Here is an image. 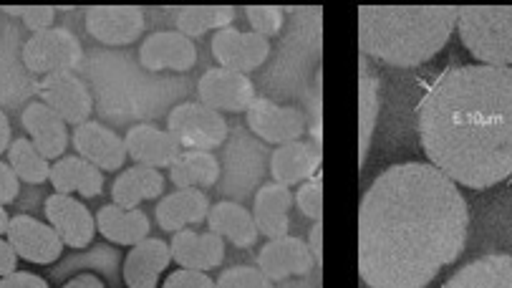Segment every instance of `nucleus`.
I'll list each match as a JSON object with an SVG mask.
<instances>
[{
    "mask_svg": "<svg viewBox=\"0 0 512 288\" xmlns=\"http://www.w3.org/2000/svg\"><path fill=\"white\" fill-rule=\"evenodd\" d=\"M470 210L437 167L381 172L359 208V273L369 288H424L465 251Z\"/></svg>",
    "mask_w": 512,
    "mask_h": 288,
    "instance_id": "obj_1",
    "label": "nucleus"
},
{
    "mask_svg": "<svg viewBox=\"0 0 512 288\" xmlns=\"http://www.w3.org/2000/svg\"><path fill=\"white\" fill-rule=\"evenodd\" d=\"M429 165L487 190L512 177V66L465 64L434 79L417 107Z\"/></svg>",
    "mask_w": 512,
    "mask_h": 288,
    "instance_id": "obj_2",
    "label": "nucleus"
},
{
    "mask_svg": "<svg viewBox=\"0 0 512 288\" xmlns=\"http://www.w3.org/2000/svg\"><path fill=\"white\" fill-rule=\"evenodd\" d=\"M460 8H359L361 56L414 69L447 46Z\"/></svg>",
    "mask_w": 512,
    "mask_h": 288,
    "instance_id": "obj_3",
    "label": "nucleus"
},
{
    "mask_svg": "<svg viewBox=\"0 0 512 288\" xmlns=\"http://www.w3.org/2000/svg\"><path fill=\"white\" fill-rule=\"evenodd\" d=\"M457 31L480 64L512 66V8H460Z\"/></svg>",
    "mask_w": 512,
    "mask_h": 288,
    "instance_id": "obj_4",
    "label": "nucleus"
},
{
    "mask_svg": "<svg viewBox=\"0 0 512 288\" xmlns=\"http://www.w3.org/2000/svg\"><path fill=\"white\" fill-rule=\"evenodd\" d=\"M21 59L31 74H71V69H76L84 59V48L79 38L66 28H48V31L33 33L23 43Z\"/></svg>",
    "mask_w": 512,
    "mask_h": 288,
    "instance_id": "obj_5",
    "label": "nucleus"
},
{
    "mask_svg": "<svg viewBox=\"0 0 512 288\" xmlns=\"http://www.w3.org/2000/svg\"><path fill=\"white\" fill-rule=\"evenodd\" d=\"M167 132L185 150L210 152L225 142L227 124L215 109H207L200 102H185L169 112Z\"/></svg>",
    "mask_w": 512,
    "mask_h": 288,
    "instance_id": "obj_6",
    "label": "nucleus"
},
{
    "mask_svg": "<svg viewBox=\"0 0 512 288\" xmlns=\"http://www.w3.org/2000/svg\"><path fill=\"white\" fill-rule=\"evenodd\" d=\"M6 240L16 251L18 258L28 263H38V266H48L56 263L64 253V240L51 225L41 223V220L31 218V215H16L8 223Z\"/></svg>",
    "mask_w": 512,
    "mask_h": 288,
    "instance_id": "obj_7",
    "label": "nucleus"
},
{
    "mask_svg": "<svg viewBox=\"0 0 512 288\" xmlns=\"http://www.w3.org/2000/svg\"><path fill=\"white\" fill-rule=\"evenodd\" d=\"M200 104L215 112H248L255 102V86L245 74L230 69H210L202 74L200 84Z\"/></svg>",
    "mask_w": 512,
    "mask_h": 288,
    "instance_id": "obj_8",
    "label": "nucleus"
},
{
    "mask_svg": "<svg viewBox=\"0 0 512 288\" xmlns=\"http://www.w3.org/2000/svg\"><path fill=\"white\" fill-rule=\"evenodd\" d=\"M270 54L268 38L258 33L238 31V28H222L212 38V56L222 64V69L238 71L248 76V71L265 64Z\"/></svg>",
    "mask_w": 512,
    "mask_h": 288,
    "instance_id": "obj_9",
    "label": "nucleus"
},
{
    "mask_svg": "<svg viewBox=\"0 0 512 288\" xmlns=\"http://www.w3.org/2000/svg\"><path fill=\"white\" fill-rule=\"evenodd\" d=\"M41 91V102L48 109L59 114L66 124H84L89 122V114L94 109L91 102L89 89L84 86V81L74 74H53L43 76V81L38 84Z\"/></svg>",
    "mask_w": 512,
    "mask_h": 288,
    "instance_id": "obj_10",
    "label": "nucleus"
},
{
    "mask_svg": "<svg viewBox=\"0 0 512 288\" xmlns=\"http://www.w3.org/2000/svg\"><path fill=\"white\" fill-rule=\"evenodd\" d=\"M43 208H46L48 225L59 233V238L64 240V246H91V240H94L96 235V220L84 203H79V200L71 198V195L53 192Z\"/></svg>",
    "mask_w": 512,
    "mask_h": 288,
    "instance_id": "obj_11",
    "label": "nucleus"
},
{
    "mask_svg": "<svg viewBox=\"0 0 512 288\" xmlns=\"http://www.w3.org/2000/svg\"><path fill=\"white\" fill-rule=\"evenodd\" d=\"M248 124L270 144L296 142L306 132V117L296 107H280L270 99H255L248 107Z\"/></svg>",
    "mask_w": 512,
    "mask_h": 288,
    "instance_id": "obj_12",
    "label": "nucleus"
},
{
    "mask_svg": "<svg viewBox=\"0 0 512 288\" xmlns=\"http://www.w3.org/2000/svg\"><path fill=\"white\" fill-rule=\"evenodd\" d=\"M86 31L106 46H129L144 31L142 8L101 6L86 11Z\"/></svg>",
    "mask_w": 512,
    "mask_h": 288,
    "instance_id": "obj_13",
    "label": "nucleus"
},
{
    "mask_svg": "<svg viewBox=\"0 0 512 288\" xmlns=\"http://www.w3.org/2000/svg\"><path fill=\"white\" fill-rule=\"evenodd\" d=\"M197 48L195 43L180 31L152 33L139 48V64L147 71H177L185 74L195 66Z\"/></svg>",
    "mask_w": 512,
    "mask_h": 288,
    "instance_id": "obj_14",
    "label": "nucleus"
},
{
    "mask_svg": "<svg viewBox=\"0 0 512 288\" xmlns=\"http://www.w3.org/2000/svg\"><path fill=\"white\" fill-rule=\"evenodd\" d=\"M74 147L79 150L81 160L94 165L96 170H122L127 162L124 139L99 122L79 124L74 129Z\"/></svg>",
    "mask_w": 512,
    "mask_h": 288,
    "instance_id": "obj_15",
    "label": "nucleus"
},
{
    "mask_svg": "<svg viewBox=\"0 0 512 288\" xmlns=\"http://www.w3.org/2000/svg\"><path fill=\"white\" fill-rule=\"evenodd\" d=\"M258 266L270 281H283L291 276H308L316 261L308 251V243H303L301 238L283 235V238L265 243L263 251L258 253Z\"/></svg>",
    "mask_w": 512,
    "mask_h": 288,
    "instance_id": "obj_16",
    "label": "nucleus"
},
{
    "mask_svg": "<svg viewBox=\"0 0 512 288\" xmlns=\"http://www.w3.org/2000/svg\"><path fill=\"white\" fill-rule=\"evenodd\" d=\"M124 147H127V157H132L137 165L154 167V170L172 167L182 155L177 139L167 129H157L152 124H137L129 129L124 137Z\"/></svg>",
    "mask_w": 512,
    "mask_h": 288,
    "instance_id": "obj_17",
    "label": "nucleus"
},
{
    "mask_svg": "<svg viewBox=\"0 0 512 288\" xmlns=\"http://www.w3.org/2000/svg\"><path fill=\"white\" fill-rule=\"evenodd\" d=\"M21 122L31 137L33 147L46 160H61L66 144H69V134H66V122L59 114L48 109L43 102H33L23 109Z\"/></svg>",
    "mask_w": 512,
    "mask_h": 288,
    "instance_id": "obj_18",
    "label": "nucleus"
},
{
    "mask_svg": "<svg viewBox=\"0 0 512 288\" xmlns=\"http://www.w3.org/2000/svg\"><path fill=\"white\" fill-rule=\"evenodd\" d=\"M172 261L180 263L187 271H212L225 258V243L215 233H195V230H180L169 243Z\"/></svg>",
    "mask_w": 512,
    "mask_h": 288,
    "instance_id": "obj_19",
    "label": "nucleus"
},
{
    "mask_svg": "<svg viewBox=\"0 0 512 288\" xmlns=\"http://www.w3.org/2000/svg\"><path fill=\"white\" fill-rule=\"evenodd\" d=\"M321 150H318L316 142H296L280 144L278 150L273 152V160H270V172H273L275 182L278 185H298V182H306L308 177L316 175V170L321 167Z\"/></svg>",
    "mask_w": 512,
    "mask_h": 288,
    "instance_id": "obj_20",
    "label": "nucleus"
},
{
    "mask_svg": "<svg viewBox=\"0 0 512 288\" xmlns=\"http://www.w3.org/2000/svg\"><path fill=\"white\" fill-rule=\"evenodd\" d=\"M169 261H172V253L164 240L144 238L129 251L124 261V283L129 288H157L159 276L167 271Z\"/></svg>",
    "mask_w": 512,
    "mask_h": 288,
    "instance_id": "obj_21",
    "label": "nucleus"
},
{
    "mask_svg": "<svg viewBox=\"0 0 512 288\" xmlns=\"http://www.w3.org/2000/svg\"><path fill=\"white\" fill-rule=\"evenodd\" d=\"M293 205V195L286 185L268 182L258 190L253 205V220L258 233L275 240L288 235V210Z\"/></svg>",
    "mask_w": 512,
    "mask_h": 288,
    "instance_id": "obj_22",
    "label": "nucleus"
},
{
    "mask_svg": "<svg viewBox=\"0 0 512 288\" xmlns=\"http://www.w3.org/2000/svg\"><path fill=\"white\" fill-rule=\"evenodd\" d=\"M157 220L162 230L180 233L187 225L202 223L210 213V200L202 190H177L157 205Z\"/></svg>",
    "mask_w": 512,
    "mask_h": 288,
    "instance_id": "obj_23",
    "label": "nucleus"
},
{
    "mask_svg": "<svg viewBox=\"0 0 512 288\" xmlns=\"http://www.w3.org/2000/svg\"><path fill=\"white\" fill-rule=\"evenodd\" d=\"M48 180H51L53 190L59 195L81 192L84 198H96V195H101V187H104L101 170H96L94 165H89L81 157H61V160L53 162Z\"/></svg>",
    "mask_w": 512,
    "mask_h": 288,
    "instance_id": "obj_24",
    "label": "nucleus"
},
{
    "mask_svg": "<svg viewBox=\"0 0 512 288\" xmlns=\"http://www.w3.org/2000/svg\"><path fill=\"white\" fill-rule=\"evenodd\" d=\"M96 230H101L106 240L119 246H137L149 235V218L142 210H124L119 205H104L96 213Z\"/></svg>",
    "mask_w": 512,
    "mask_h": 288,
    "instance_id": "obj_25",
    "label": "nucleus"
},
{
    "mask_svg": "<svg viewBox=\"0 0 512 288\" xmlns=\"http://www.w3.org/2000/svg\"><path fill=\"white\" fill-rule=\"evenodd\" d=\"M444 288H512V256H485L454 273Z\"/></svg>",
    "mask_w": 512,
    "mask_h": 288,
    "instance_id": "obj_26",
    "label": "nucleus"
},
{
    "mask_svg": "<svg viewBox=\"0 0 512 288\" xmlns=\"http://www.w3.org/2000/svg\"><path fill=\"white\" fill-rule=\"evenodd\" d=\"M164 190V177L162 172L154 167L137 165L132 170H124L122 175L114 180L111 195H114V205L124 210H134L144 200L159 198Z\"/></svg>",
    "mask_w": 512,
    "mask_h": 288,
    "instance_id": "obj_27",
    "label": "nucleus"
},
{
    "mask_svg": "<svg viewBox=\"0 0 512 288\" xmlns=\"http://www.w3.org/2000/svg\"><path fill=\"white\" fill-rule=\"evenodd\" d=\"M379 119V74L371 61L361 56L359 64V165L364 167Z\"/></svg>",
    "mask_w": 512,
    "mask_h": 288,
    "instance_id": "obj_28",
    "label": "nucleus"
},
{
    "mask_svg": "<svg viewBox=\"0 0 512 288\" xmlns=\"http://www.w3.org/2000/svg\"><path fill=\"white\" fill-rule=\"evenodd\" d=\"M207 225H210V233L220 235V238L233 240L238 248H250L255 246L258 240V228H255V220L250 210H245L238 203H217L215 208H210L207 213Z\"/></svg>",
    "mask_w": 512,
    "mask_h": 288,
    "instance_id": "obj_29",
    "label": "nucleus"
},
{
    "mask_svg": "<svg viewBox=\"0 0 512 288\" xmlns=\"http://www.w3.org/2000/svg\"><path fill=\"white\" fill-rule=\"evenodd\" d=\"M172 182L180 190H200V187H212L220 177V162L212 152L187 150L177 157L172 167Z\"/></svg>",
    "mask_w": 512,
    "mask_h": 288,
    "instance_id": "obj_30",
    "label": "nucleus"
},
{
    "mask_svg": "<svg viewBox=\"0 0 512 288\" xmlns=\"http://www.w3.org/2000/svg\"><path fill=\"white\" fill-rule=\"evenodd\" d=\"M235 21V8L230 6H190L182 8L177 13V28H180L182 36L192 38L205 36L207 31L217 28H230V23Z\"/></svg>",
    "mask_w": 512,
    "mask_h": 288,
    "instance_id": "obj_31",
    "label": "nucleus"
},
{
    "mask_svg": "<svg viewBox=\"0 0 512 288\" xmlns=\"http://www.w3.org/2000/svg\"><path fill=\"white\" fill-rule=\"evenodd\" d=\"M8 165L16 172V177L28 185H43L51 175V162L33 147L31 139L21 137L8 147Z\"/></svg>",
    "mask_w": 512,
    "mask_h": 288,
    "instance_id": "obj_32",
    "label": "nucleus"
},
{
    "mask_svg": "<svg viewBox=\"0 0 512 288\" xmlns=\"http://www.w3.org/2000/svg\"><path fill=\"white\" fill-rule=\"evenodd\" d=\"M215 288H273V283H270L268 276H263V271L235 266L217 278Z\"/></svg>",
    "mask_w": 512,
    "mask_h": 288,
    "instance_id": "obj_33",
    "label": "nucleus"
},
{
    "mask_svg": "<svg viewBox=\"0 0 512 288\" xmlns=\"http://www.w3.org/2000/svg\"><path fill=\"white\" fill-rule=\"evenodd\" d=\"M245 13H248L253 33H258V36L263 38L275 36V33H280V28H283V13L273 6H250Z\"/></svg>",
    "mask_w": 512,
    "mask_h": 288,
    "instance_id": "obj_34",
    "label": "nucleus"
},
{
    "mask_svg": "<svg viewBox=\"0 0 512 288\" xmlns=\"http://www.w3.org/2000/svg\"><path fill=\"white\" fill-rule=\"evenodd\" d=\"M296 203L306 218L321 223L323 220V185L318 180L303 182L301 190L296 192Z\"/></svg>",
    "mask_w": 512,
    "mask_h": 288,
    "instance_id": "obj_35",
    "label": "nucleus"
},
{
    "mask_svg": "<svg viewBox=\"0 0 512 288\" xmlns=\"http://www.w3.org/2000/svg\"><path fill=\"white\" fill-rule=\"evenodd\" d=\"M8 16H18L23 23H26V28H31L33 33H41V31H48V28L53 26V18H56V11L48 6H33V8H13L8 6L6 8Z\"/></svg>",
    "mask_w": 512,
    "mask_h": 288,
    "instance_id": "obj_36",
    "label": "nucleus"
},
{
    "mask_svg": "<svg viewBox=\"0 0 512 288\" xmlns=\"http://www.w3.org/2000/svg\"><path fill=\"white\" fill-rule=\"evenodd\" d=\"M164 288H215V281L202 271L180 268V271H175L164 281Z\"/></svg>",
    "mask_w": 512,
    "mask_h": 288,
    "instance_id": "obj_37",
    "label": "nucleus"
},
{
    "mask_svg": "<svg viewBox=\"0 0 512 288\" xmlns=\"http://www.w3.org/2000/svg\"><path fill=\"white\" fill-rule=\"evenodd\" d=\"M18 190H21V180L11 170V165L0 160V205L13 203L18 198Z\"/></svg>",
    "mask_w": 512,
    "mask_h": 288,
    "instance_id": "obj_38",
    "label": "nucleus"
},
{
    "mask_svg": "<svg viewBox=\"0 0 512 288\" xmlns=\"http://www.w3.org/2000/svg\"><path fill=\"white\" fill-rule=\"evenodd\" d=\"M0 288H48V283L36 273L13 271L0 278Z\"/></svg>",
    "mask_w": 512,
    "mask_h": 288,
    "instance_id": "obj_39",
    "label": "nucleus"
},
{
    "mask_svg": "<svg viewBox=\"0 0 512 288\" xmlns=\"http://www.w3.org/2000/svg\"><path fill=\"white\" fill-rule=\"evenodd\" d=\"M16 266H18L16 251H13L8 240L0 238V278L16 271Z\"/></svg>",
    "mask_w": 512,
    "mask_h": 288,
    "instance_id": "obj_40",
    "label": "nucleus"
},
{
    "mask_svg": "<svg viewBox=\"0 0 512 288\" xmlns=\"http://www.w3.org/2000/svg\"><path fill=\"white\" fill-rule=\"evenodd\" d=\"M308 251H311L316 266H323V223H316L311 228V238H308Z\"/></svg>",
    "mask_w": 512,
    "mask_h": 288,
    "instance_id": "obj_41",
    "label": "nucleus"
},
{
    "mask_svg": "<svg viewBox=\"0 0 512 288\" xmlns=\"http://www.w3.org/2000/svg\"><path fill=\"white\" fill-rule=\"evenodd\" d=\"M64 288H106V286L101 283V278L94 276V273H81V276L71 278Z\"/></svg>",
    "mask_w": 512,
    "mask_h": 288,
    "instance_id": "obj_42",
    "label": "nucleus"
},
{
    "mask_svg": "<svg viewBox=\"0 0 512 288\" xmlns=\"http://www.w3.org/2000/svg\"><path fill=\"white\" fill-rule=\"evenodd\" d=\"M11 147V122H8V114L0 109V155L8 152Z\"/></svg>",
    "mask_w": 512,
    "mask_h": 288,
    "instance_id": "obj_43",
    "label": "nucleus"
},
{
    "mask_svg": "<svg viewBox=\"0 0 512 288\" xmlns=\"http://www.w3.org/2000/svg\"><path fill=\"white\" fill-rule=\"evenodd\" d=\"M8 223H11V218L6 213V205H0V238L8 233Z\"/></svg>",
    "mask_w": 512,
    "mask_h": 288,
    "instance_id": "obj_44",
    "label": "nucleus"
}]
</instances>
